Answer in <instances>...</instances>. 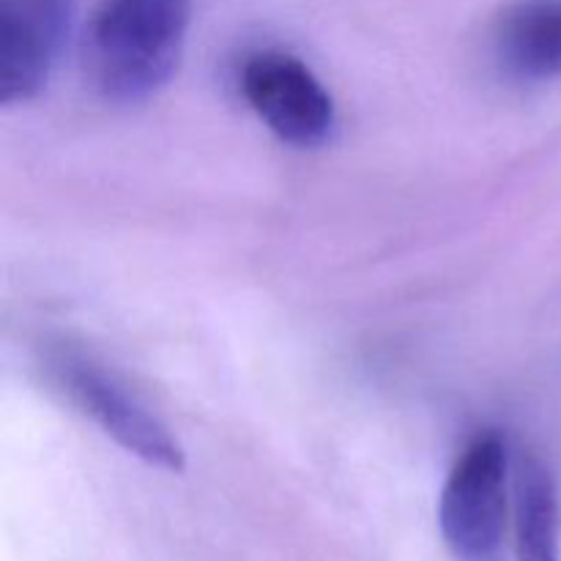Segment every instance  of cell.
Returning <instances> with one entry per match:
<instances>
[{
	"mask_svg": "<svg viewBox=\"0 0 561 561\" xmlns=\"http://www.w3.org/2000/svg\"><path fill=\"white\" fill-rule=\"evenodd\" d=\"M507 444L496 433L477 436L449 471L438 524L458 561H502L507 529Z\"/></svg>",
	"mask_w": 561,
	"mask_h": 561,
	"instance_id": "3957f363",
	"label": "cell"
},
{
	"mask_svg": "<svg viewBox=\"0 0 561 561\" xmlns=\"http://www.w3.org/2000/svg\"><path fill=\"white\" fill-rule=\"evenodd\" d=\"M44 370L55 389L118 447L157 469L184 471V449L170 427L96 356L60 340L44 351Z\"/></svg>",
	"mask_w": 561,
	"mask_h": 561,
	"instance_id": "7a4b0ae2",
	"label": "cell"
},
{
	"mask_svg": "<svg viewBox=\"0 0 561 561\" xmlns=\"http://www.w3.org/2000/svg\"><path fill=\"white\" fill-rule=\"evenodd\" d=\"M77 0H0V102H31L47 85Z\"/></svg>",
	"mask_w": 561,
	"mask_h": 561,
	"instance_id": "5b68a950",
	"label": "cell"
},
{
	"mask_svg": "<svg viewBox=\"0 0 561 561\" xmlns=\"http://www.w3.org/2000/svg\"><path fill=\"white\" fill-rule=\"evenodd\" d=\"M493 47L513 77L546 82L561 77V0H515L493 27Z\"/></svg>",
	"mask_w": 561,
	"mask_h": 561,
	"instance_id": "8992f818",
	"label": "cell"
},
{
	"mask_svg": "<svg viewBox=\"0 0 561 561\" xmlns=\"http://www.w3.org/2000/svg\"><path fill=\"white\" fill-rule=\"evenodd\" d=\"M241 93L283 142L318 148L334 129V102L310 66L296 55L263 49L241 69Z\"/></svg>",
	"mask_w": 561,
	"mask_h": 561,
	"instance_id": "277c9868",
	"label": "cell"
},
{
	"mask_svg": "<svg viewBox=\"0 0 561 561\" xmlns=\"http://www.w3.org/2000/svg\"><path fill=\"white\" fill-rule=\"evenodd\" d=\"M190 16L192 0H102L85 38L102 96L135 104L162 91L184 55Z\"/></svg>",
	"mask_w": 561,
	"mask_h": 561,
	"instance_id": "6da1fadb",
	"label": "cell"
},
{
	"mask_svg": "<svg viewBox=\"0 0 561 561\" xmlns=\"http://www.w3.org/2000/svg\"><path fill=\"white\" fill-rule=\"evenodd\" d=\"M515 557L561 561V493L542 460L529 458L515 485Z\"/></svg>",
	"mask_w": 561,
	"mask_h": 561,
	"instance_id": "52a82bcc",
	"label": "cell"
}]
</instances>
